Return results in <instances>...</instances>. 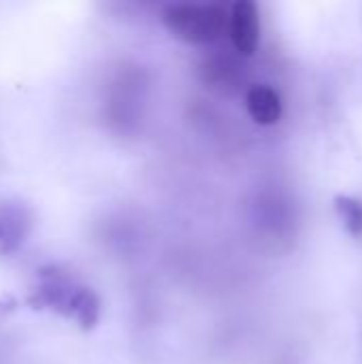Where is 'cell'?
I'll return each instance as SVG.
<instances>
[{
	"label": "cell",
	"instance_id": "6da1fadb",
	"mask_svg": "<svg viewBox=\"0 0 362 364\" xmlns=\"http://www.w3.org/2000/svg\"><path fill=\"white\" fill-rule=\"evenodd\" d=\"M166 30L183 43H211L230 23L224 4H175L162 15Z\"/></svg>",
	"mask_w": 362,
	"mask_h": 364
},
{
	"label": "cell",
	"instance_id": "7a4b0ae2",
	"mask_svg": "<svg viewBox=\"0 0 362 364\" xmlns=\"http://www.w3.org/2000/svg\"><path fill=\"white\" fill-rule=\"evenodd\" d=\"M230 38L241 55H254L260 43L258 6L252 0H239L230 6Z\"/></svg>",
	"mask_w": 362,
	"mask_h": 364
},
{
	"label": "cell",
	"instance_id": "277c9868",
	"mask_svg": "<svg viewBox=\"0 0 362 364\" xmlns=\"http://www.w3.org/2000/svg\"><path fill=\"white\" fill-rule=\"evenodd\" d=\"M250 117L258 126H273L282 119V98L269 85H254L245 96Z\"/></svg>",
	"mask_w": 362,
	"mask_h": 364
},
{
	"label": "cell",
	"instance_id": "8992f818",
	"mask_svg": "<svg viewBox=\"0 0 362 364\" xmlns=\"http://www.w3.org/2000/svg\"><path fill=\"white\" fill-rule=\"evenodd\" d=\"M335 209L339 220L344 222L346 230L354 237L361 239L362 237V203L352 198V196H337L335 198Z\"/></svg>",
	"mask_w": 362,
	"mask_h": 364
},
{
	"label": "cell",
	"instance_id": "5b68a950",
	"mask_svg": "<svg viewBox=\"0 0 362 364\" xmlns=\"http://www.w3.org/2000/svg\"><path fill=\"white\" fill-rule=\"evenodd\" d=\"M98 314H100V303H98V296L85 288V286H79V290L75 292L73 296V303H70V309H68V316L83 328V331H90L96 326L98 322Z\"/></svg>",
	"mask_w": 362,
	"mask_h": 364
},
{
	"label": "cell",
	"instance_id": "52a82bcc",
	"mask_svg": "<svg viewBox=\"0 0 362 364\" xmlns=\"http://www.w3.org/2000/svg\"><path fill=\"white\" fill-rule=\"evenodd\" d=\"M13 305H15V301H13V299H0V316L9 314V311L13 309Z\"/></svg>",
	"mask_w": 362,
	"mask_h": 364
},
{
	"label": "cell",
	"instance_id": "3957f363",
	"mask_svg": "<svg viewBox=\"0 0 362 364\" xmlns=\"http://www.w3.org/2000/svg\"><path fill=\"white\" fill-rule=\"evenodd\" d=\"M30 230V215L21 205H0V254H13Z\"/></svg>",
	"mask_w": 362,
	"mask_h": 364
}]
</instances>
